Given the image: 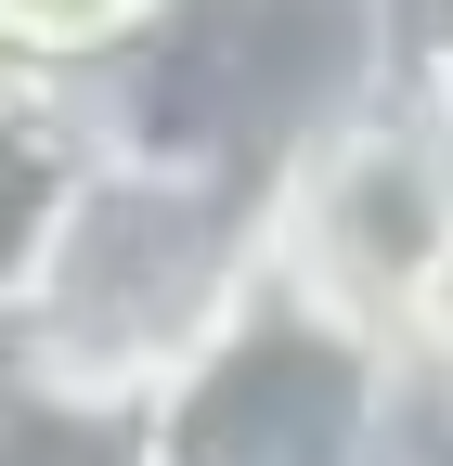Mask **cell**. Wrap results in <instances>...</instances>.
I'll use <instances>...</instances> for the list:
<instances>
[{
    "label": "cell",
    "mask_w": 453,
    "mask_h": 466,
    "mask_svg": "<svg viewBox=\"0 0 453 466\" xmlns=\"http://www.w3.org/2000/svg\"><path fill=\"white\" fill-rule=\"evenodd\" d=\"M0 466H156V415L117 401H52V389H0Z\"/></svg>",
    "instance_id": "cell-5"
},
{
    "label": "cell",
    "mask_w": 453,
    "mask_h": 466,
    "mask_svg": "<svg viewBox=\"0 0 453 466\" xmlns=\"http://www.w3.org/2000/svg\"><path fill=\"white\" fill-rule=\"evenodd\" d=\"M402 363H415V389H428V401H453V247H440V272L415 285V324H402Z\"/></svg>",
    "instance_id": "cell-6"
},
{
    "label": "cell",
    "mask_w": 453,
    "mask_h": 466,
    "mask_svg": "<svg viewBox=\"0 0 453 466\" xmlns=\"http://www.w3.org/2000/svg\"><path fill=\"white\" fill-rule=\"evenodd\" d=\"M259 285H272V182L104 143L65 220L26 259H0V350H14V389L156 415L247 324Z\"/></svg>",
    "instance_id": "cell-1"
},
{
    "label": "cell",
    "mask_w": 453,
    "mask_h": 466,
    "mask_svg": "<svg viewBox=\"0 0 453 466\" xmlns=\"http://www.w3.org/2000/svg\"><path fill=\"white\" fill-rule=\"evenodd\" d=\"M168 14H182V0H0V52H14L26 78L104 91V78H130L168 39Z\"/></svg>",
    "instance_id": "cell-4"
},
{
    "label": "cell",
    "mask_w": 453,
    "mask_h": 466,
    "mask_svg": "<svg viewBox=\"0 0 453 466\" xmlns=\"http://www.w3.org/2000/svg\"><path fill=\"white\" fill-rule=\"evenodd\" d=\"M156 466H415V363L272 272L247 324L156 401Z\"/></svg>",
    "instance_id": "cell-2"
},
{
    "label": "cell",
    "mask_w": 453,
    "mask_h": 466,
    "mask_svg": "<svg viewBox=\"0 0 453 466\" xmlns=\"http://www.w3.org/2000/svg\"><path fill=\"white\" fill-rule=\"evenodd\" d=\"M415 466H453V401L415 389Z\"/></svg>",
    "instance_id": "cell-7"
},
{
    "label": "cell",
    "mask_w": 453,
    "mask_h": 466,
    "mask_svg": "<svg viewBox=\"0 0 453 466\" xmlns=\"http://www.w3.org/2000/svg\"><path fill=\"white\" fill-rule=\"evenodd\" d=\"M440 247H453V130L415 116L402 91L337 116L286 182H272V272L298 299L376 324L388 350H402L415 285L440 272Z\"/></svg>",
    "instance_id": "cell-3"
}]
</instances>
